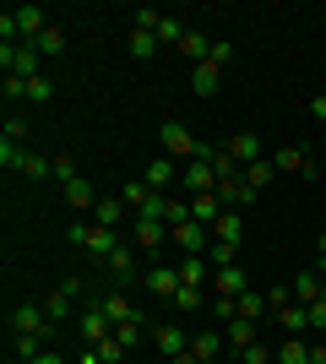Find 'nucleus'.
<instances>
[{
  "mask_svg": "<svg viewBox=\"0 0 326 364\" xmlns=\"http://www.w3.org/2000/svg\"><path fill=\"white\" fill-rule=\"evenodd\" d=\"M217 158H223V147H212V141H202V147H196V164H217Z\"/></svg>",
  "mask_w": 326,
  "mask_h": 364,
  "instance_id": "nucleus-48",
  "label": "nucleus"
},
{
  "mask_svg": "<svg viewBox=\"0 0 326 364\" xmlns=\"http://www.w3.org/2000/svg\"><path fill=\"white\" fill-rule=\"evenodd\" d=\"M125 218H131V207H125L120 196H98V207H93V223L98 228H120Z\"/></svg>",
  "mask_w": 326,
  "mask_h": 364,
  "instance_id": "nucleus-17",
  "label": "nucleus"
},
{
  "mask_svg": "<svg viewBox=\"0 0 326 364\" xmlns=\"http://www.w3.org/2000/svg\"><path fill=\"white\" fill-rule=\"evenodd\" d=\"M310 114H315V120H326V92H315V104H310Z\"/></svg>",
  "mask_w": 326,
  "mask_h": 364,
  "instance_id": "nucleus-52",
  "label": "nucleus"
},
{
  "mask_svg": "<svg viewBox=\"0 0 326 364\" xmlns=\"http://www.w3.org/2000/svg\"><path fill=\"white\" fill-rule=\"evenodd\" d=\"M234 310H239L245 321H261V316H272V310H266V294H256V289H245V294H239V299H234Z\"/></svg>",
  "mask_w": 326,
  "mask_h": 364,
  "instance_id": "nucleus-30",
  "label": "nucleus"
},
{
  "mask_svg": "<svg viewBox=\"0 0 326 364\" xmlns=\"http://www.w3.org/2000/svg\"><path fill=\"white\" fill-rule=\"evenodd\" d=\"M131 55H136V60H153L158 38H153V33H141V28H131Z\"/></svg>",
  "mask_w": 326,
  "mask_h": 364,
  "instance_id": "nucleus-36",
  "label": "nucleus"
},
{
  "mask_svg": "<svg viewBox=\"0 0 326 364\" xmlns=\"http://www.w3.org/2000/svg\"><path fill=\"white\" fill-rule=\"evenodd\" d=\"M49 180L60 185V191H65L71 180H82V174H77V158H71V152H55V164H49Z\"/></svg>",
  "mask_w": 326,
  "mask_h": 364,
  "instance_id": "nucleus-31",
  "label": "nucleus"
},
{
  "mask_svg": "<svg viewBox=\"0 0 326 364\" xmlns=\"http://www.w3.org/2000/svg\"><path fill=\"white\" fill-rule=\"evenodd\" d=\"M315 272H326V234H315Z\"/></svg>",
  "mask_w": 326,
  "mask_h": 364,
  "instance_id": "nucleus-50",
  "label": "nucleus"
},
{
  "mask_svg": "<svg viewBox=\"0 0 326 364\" xmlns=\"http://www.w3.org/2000/svg\"><path fill=\"white\" fill-rule=\"evenodd\" d=\"M174 310H202V289H190V283H180V294H174Z\"/></svg>",
  "mask_w": 326,
  "mask_h": 364,
  "instance_id": "nucleus-38",
  "label": "nucleus"
},
{
  "mask_svg": "<svg viewBox=\"0 0 326 364\" xmlns=\"http://www.w3.org/2000/svg\"><path fill=\"white\" fill-rule=\"evenodd\" d=\"M0 92H6V104H28V76H6Z\"/></svg>",
  "mask_w": 326,
  "mask_h": 364,
  "instance_id": "nucleus-37",
  "label": "nucleus"
},
{
  "mask_svg": "<svg viewBox=\"0 0 326 364\" xmlns=\"http://www.w3.org/2000/svg\"><path fill=\"white\" fill-rule=\"evenodd\" d=\"M104 267H109L114 277H131V272H136V245H125V240H120V250H114Z\"/></svg>",
  "mask_w": 326,
  "mask_h": 364,
  "instance_id": "nucleus-33",
  "label": "nucleus"
},
{
  "mask_svg": "<svg viewBox=\"0 0 326 364\" xmlns=\"http://www.w3.org/2000/svg\"><path fill=\"white\" fill-rule=\"evenodd\" d=\"M141 180L153 185V191H163V196H169V185H180V164L158 152V158H147V168H141Z\"/></svg>",
  "mask_w": 326,
  "mask_h": 364,
  "instance_id": "nucleus-9",
  "label": "nucleus"
},
{
  "mask_svg": "<svg viewBox=\"0 0 326 364\" xmlns=\"http://www.w3.org/2000/svg\"><path fill=\"white\" fill-rule=\"evenodd\" d=\"M82 250H87V256H93V261H109V256H114V250H120V228H87V245H82Z\"/></svg>",
  "mask_w": 326,
  "mask_h": 364,
  "instance_id": "nucleus-13",
  "label": "nucleus"
},
{
  "mask_svg": "<svg viewBox=\"0 0 326 364\" xmlns=\"http://www.w3.org/2000/svg\"><path fill=\"white\" fill-rule=\"evenodd\" d=\"M38 353H49V337H38V332H16V343H11V359L33 364Z\"/></svg>",
  "mask_w": 326,
  "mask_h": 364,
  "instance_id": "nucleus-22",
  "label": "nucleus"
},
{
  "mask_svg": "<svg viewBox=\"0 0 326 364\" xmlns=\"http://www.w3.org/2000/svg\"><path fill=\"white\" fill-rule=\"evenodd\" d=\"M44 316L55 321V326H60V321H71V294H65V289H55V294L44 299Z\"/></svg>",
  "mask_w": 326,
  "mask_h": 364,
  "instance_id": "nucleus-34",
  "label": "nucleus"
},
{
  "mask_svg": "<svg viewBox=\"0 0 326 364\" xmlns=\"http://www.w3.org/2000/svg\"><path fill=\"white\" fill-rule=\"evenodd\" d=\"M212 289L223 294V299H239V294L250 289V283H245V267H239V261H234V267H217V272H212Z\"/></svg>",
  "mask_w": 326,
  "mask_h": 364,
  "instance_id": "nucleus-14",
  "label": "nucleus"
},
{
  "mask_svg": "<svg viewBox=\"0 0 326 364\" xmlns=\"http://www.w3.org/2000/svg\"><path fill=\"white\" fill-rule=\"evenodd\" d=\"M223 213H229V207L217 201V191H202V196H190V218H196V223H207V228H212Z\"/></svg>",
  "mask_w": 326,
  "mask_h": 364,
  "instance_id": "nucleus-21",
  "label": "nucleus"
},
{
  "mask_svg": "<svg viewBox=\"0 0 326 364\" xmlns=\"http://www.w3.org/2000/svg\"><path fill=\"white\" fill-rule=\"evenodd\" d=\"M77 364H104V359H98V348H82V359Z\"/></svg>",
  "mask_w": 326,
  "mask_h": 364,
  "instance_id": "nucleus-55",
  "label": "nucleus"
},
{
  "mask_svg": "<svg viewBox=\"0 0 326 364\" xmlns=\"http://www.w3.org/2000/svg\"><path fill=\"white\" fill-rule=\"evenodd\" d=\"M0 65H6V76H44L38 71V65H44V55H38V49L33 44H0Z\"/></svg>",
  "mask_w": 326,
  "mask_h": 364,
  "instance_id": "nucleus-2",
  "label": "nucleus"
},
{
  "mask_svg": "<svg viewBox=\"0 0 326 364\" xmlns=\"http://www.w3.org/2000/svg\"><path fill=\"white\" fill-rule=\"evenodd\" d=\"M33 49H38L44 60H60V55H65V33H60V22H49V28L33 38Z\"/></svg>",
  "mask_w": 326,
  "mask_h": 364,
  "instance_id": "nucleus-23",
  "label": "nucleus"
},
{
  "mask_svg": "<svg viewBox=\"0 0 326 364\" xmlns=\"http://www.w3.org/2000/svg\"><path fill=\"white\" fill-rule=\"evenodd\" d=\"M11 326H16V332H38V337L55 332V321L44 316V304H22V310H11Z\"/></svg>",
  "mask_w": 326,
  "mask_h": 364,
  "instance_id": "nucleus-12",
  "label": "nucleus"
},
{
  "mask_svg": "<svg viewBox=\"0 0 326 364\" xmlns=\"http://www.w3.org/2000/svg\"><path fill=\"white\" fill-rule=\"evenodd\" d=\"M49 164H55V158H44V152H28L16 174H28V180H49Z\"/></svg>",
  "mask_w": 326,
  "mask_h": 364,
  "instance_id": "nucleus-35",
  "label": "nucleus"
},
{
  "mask_svg": "<svg viewBox=\"0 0 326 364\" xmlns=\"http://www.w3.org/2000/svg\"><path fill=\"white\" fill-rule=\"evenodd\" d=\"M87 228H93V223H71V228H65V240H71V245H87Z\"/></svg>",
  "mask_w": 326,
  "mask_h": 364,
  "instance_id": "nucleus-49",
  "label": "nucleus"
},
{
  "mask_svg": "<svg viewBox=\"0 0 326 364\" xmlns=\"http://www.w3.org/2000/svg\"><path fill=\"white\" fill-rule=\"evenodd\" d=\"M11 16H16V33H22V44H33V38L49 28V11H44V6H33V0H28V6H11Z\"/></svg>",
  "mask_w": 326,
  "mask_h": 364,
  "instance_id": "nucleus-10",
  "label": "nucleus"
},
{
  "mask_svg": "<svg viewBox=\"0 0 326 364\" xmlns=\"http://www.w3.org/2000/svg\"><path fill=\"white\" fill-rule=\"evenodd\" d=\"M33 364H65V359H60V353H55V348H49V353H38V359H33Z\"/></svg>",
  "mask_w": 326,
  "mask_h": 364,
  "instance_id": "nucleus-53",
  "label": "nucleus"
},
{
  "mask_svg": "<svg viewBox=\"0 0 326 364\" xmlns=\"http://www.w3.org/2000/svg\"><path fill=\"white\" fill-rule=\"evenodd\" d=\"M158 147H163V158H174V164H190V158H196V147H202V136H196L185 120H163Z\"/></svg>",
  "mask_w": 326,
  "mask_h": 364,
  "instance_id": "nucleus-1",
  "label": "nucleus"
},
{
  "mask_svg": "<svg viewBox=\"0 0 326 364\" xmlns=\"http://www.w3.org/2000/svg\"><path fill=\"white\" fill-rule=\"evenodd\" d=\"M272 321H278V326H283L288 337H305V332H310V310H305V304H294V299L283 304V310H278Z\"/></svg>",
  "mask_w": 326,
  "mask_h": 364,
  "instance_id": "nucleus-18",
  "label": "nucleus"
},
{
  "mask_svg": "<svg viewBox=\"0 0 326 364\" xmlns=\"http://www.w3.org/2000/svg\"><path fill=\"white\" fill-rule=\"evenodd\" d=\"M272 359L278 364H310V343H305V337H283Z\"/></svg>",
  "mask_w": 326,
  "mask_h": 364,
  "instance_id": "nucleus-26",
  "label": "nucleus"
},
{
  "mask_svg": "<svg viewBox=\"0 0 326 364\" xmlns=\"http://www.w3.org/2000/svg\"><path fill=\"white\" fill-rule=\"evenodd\" d=\"M28 147H16V141H0V168H22Z\"/></svg>",
  "mask_w": 326,
  "mask_h": 364,
  "instance_id": "nucleus-40",
  "label": "nucleus"
},
{
  "mask_svg": "<svg viewBox=\"0 0 326 364\" xmlns=\"http://www.w3.org/2000/svg\"><path fill=\"white\" fill-rule=\"evenodd\" d=\"M310 364H326V343L321 337H310Z\"/></svg>",
  "mask_w": 326,
  "mask_h": 364,
  "instance_id": "nucleus-51",
  "label": "nucleus"
},
{
  "mask_svg": "<svg viewBox=\"0 0 326 364\" xmlns=\"http://www.w3.org/2000/svg\"><path fill=\"white\" fill-rule=\"evenodd\" d=\"M169 364H202V359H196V353H190V348H185V353H174V359H169Z\"/></svg>",
  "mask_w": 326,
  "mask_h": 364,
  "instance_id": "nucleus-54",
  "label": "nucleus"
},
{
  "mask_svg": "<svg viewBox=\"0 0 326 364\" xmlns=\"http://www.w3.org/2000/svg\"><path fill=\"white\" fill-rule=\"evenodd\" d=\"M163 240H169V223H158V218H131V245H136V250H158Z\"/></svg>",
  "mask_w": 326,
  "mask_h": 364,
  "instance_id": "nucleus-11",
  "label": "nucleus"
},
{
  "mask_svg": "<svg viewBox=\"0 0 326 364\" xmlns=\"http://www.w3.org/2000/svg\"><path fill=\"white\" fill-rule=\"evenodd\" d=\"M239 359H245V364H266V359H272V348H266V343H250Z\"/></svg>",
  "mask_w": 326,
  "mask_h": 364,
  "instance_id": "nucleus-45",
  "label": "nucleus"
},
{
  "mask_svg": "<svg viewBox=\"0 0 326 364\" xmlns=\"http://www.w3.org/2000/svg\"><path fill=\"white\" fill-rule=\"evenodd\" d=\"M190 87L202 92V98H212V92L223 87V71H217L212 60H207V65H196V71H190Z\"/></svg>",
  "mask_w": 326,
  "mask_h": 364,
  "instance_id": "nucleus-27",
  "label": "nucleus"
},
{
  "mask_svg": "<svg viewBox=\"0 0 326 364\" xmlns=\"http://www.w3.org/2000/svg\"><path fill=\"white\" fill-rule=\"evenodd\" d=\"M212 316H217V321H234L239 310H234V299H223V294H217V299H212Z\"/></svg>",
  "mask_w": 326,
  "mask_h": 364,
  "instance_id": "nucleus-46",
  "label": "nucleus"
},
{
  "mask_svg": "<svg viewBox=\"0 0 326 364\" xmlns=\"http://www.w3.org/2000/svg\"><path fill=\"white\" fill-rule=\"evenodd\" d=\"M288 294H294V304H305V310H310V304L326 294V272H299V277H294V289H288Z\"/></svg>",
  "mask_w": 326,
  "mask_h": 364,
  "instance_id": "nucleus-15",
  "label": "nucleus"
},
{
  "mask_svg": "<svg viewBox=\"0 0 326 364\" xmlns=\"http://www.w3.org/2000/svg\"><path fill=\"white\" fill-rule=\"evenodd\" d=\"M223 343H229L234 353H245L250 343H256V321H245V316H234V321H229V332H223Z\"/></svg>",
  "mask_w": 326,
  "mask_h": 364,
  "instance_id": "nucleus-25",
  "label": "nucleus"
},
{
  "mask_svg": "<svg viewBox=\"0 0 326 364\" xmlns=\"http://www.w3.org/2000/svg\"><path fill=\"white\" fill-rule=\"evenodd\" d=\"M153 343H158V353H163V359H174V353L190 348V332L180 326V321H158V326H153Z\"/></svg>",
  "mask_w": 326,
  "mask_h": 364,
  "instance_id": "nucleus-6",
  "label": "nucleus"
},
{
  "mask_svg": "<svg viewBox=\"0 0 326 364\" xmlns=\"http://www.w3.org/2000/svg\"><path fill=\"white\" fill-rule=\"evenodd\" d=\"M272 174H278V168H272V158H256V164H245V185L256 191V196L272 185Z\"/></svg>",
  "mask_w": 326,
  "mask_h": 364,
  "instance_id": "nucleus-29",
  "label": "nucleus"
},
{
  "mask_svg": "<svg viewBox=\"0 0 326 364\" xmlns=\"http://www.w3.org/2000/svg\"><path fill=\"white\" fill-rule=\"evenodd\" d=\"M65 201H71L77 213H93V207H98V196H93V185H87V180H71V185H65Z\"/></svg>",
  "mask_w": 326,
  "mask_h": 364,
  "instance_id": "nucleus-32",
  "label": "nucleus"
},
{
  "mask_svg": "<svg viewBox=\"0 0 326 364\" xmlns=\"http://www.w3.org/2000/svg\"><path fill=\"white\" fill-rule=\"evenodd\" d=\"M217 201H223V207H234V213H245L250 201H256V191L245 185V168H239V174H229V180H217Z\"/></svg>",
  "mask_w": 326,
  "mask_h": 364,
  "instance_id": "nucleus-8",
  "label": "nucleus"
},
{
  "mask_svg": "<svg viewBox=\"0 0 326 364\" xmlns=\"http://www.w3.org/2000/svg\"><path fill=\"white\" fill-rule=\"evenodd\" d=\"M109 310V321H114V326H120V321H141V310L131 299H125V294H104V299H98Z\"/></svg>",
  "mask_w": 326,
  "mask_h": 364,
  "instance_id": "nucleus-28",
  "label": "nucleus"
},
{
  "mask_svg": "<svg viewBox=\"0 0 326 364\" xmlns=\"http://www.w3.org/2000/svg\"><path fill=\"white\" fill-rule=\"evenodd\" d=\"M190 353L202 364H217L223 359V332H212V326H207V332H190Z\"/></svg>",
  "mask_w": 326,
  "mask_h": 364,
  "instance_id": "nucleus-16",
  "label": "nucleus"
},
{
  "mask_svg": "<svg viewBox=\"0 0 326 364\" xmlns=\"http://www.w3.org/2000/svg\"><path fill=\"white\" fill-rule=\"evenodd\" d=\"M169 240L180 245L185 256H207V250H212V228L196 223V218H185V223H174V228H169Z\"/></svg>",
  "mask_w": 326,
  "mask_h": 364,
  "instance_id": "nucleus-5",
  "label": "nucleus"
},
{
  "mask_svg": "<svg viewBox=\"0 0 326 364\" xmlns=\"http://www.w3.org/2000/svg\"><path fill=\"white\" fill-rule=\"evenodd\" d=\"M147 289H153L158 299H174V294H180V267H147Z\"/></svg>",
  "mask_w": 326,
  "mask_h": 364,
  "instance_id": "nucleus-19",
  "label": "nucleus"
},
{
  "mask_svg": "<svg viewBox=\"0 0 326 364\" xmlns=\"http://www.w3.org/2000/svg\"><path fill=\"white\" fill-rule=\"evenodd\" d=\"M229 158H234L239 168L256 164V158H261V136H256V131H239V136H229Z\"/></svg>",
  "mask_w": 326,
  "mask_h": 364,
  "instance_id": "nucleus-20",
  "label": "nucleus"
},
{
  "mask_svg": "<svg viewBox=\"0 0 326 364\" xmlns=\"http://www.w3.org/2000/svg\"><path fill=\"white\" fill-rule=\"evenodd\" d=\"M158 44H180V38H185V28H180V22H174V16H163V22H158V33H153Z\"/></svg>",
  "mask_w": 326,
  "mask_h": 364,
  "instance_id": "nucleus-39",
  "label": "nucleus"
},
{
  "mask_svg": "<svg viewBox=\"0 0 326 364\" xmlns=\"http://www.w3.org/2000/svg\"><path fill=\"white\" fill-rule=\"evenodd\" d=\"M180 283H190V289L212 283V261H207V256H185V261H180Z\"/></svg>",
  "mask_w": 326,
  "mask_h": 364,
  "instance_id": "nucleus-24",
  "label": "nucleus"
},
{
  "mask_svg": "<svg viewBox=\"0 0 326 364\" xmlns=\"http://www.w3.org/2000/svg\"><path fill=\"white\" fill-rule=\"evenodd\" d=\"M120 353H125L120 337H104V343H98V359H104V364H120Z\"/></svg>",
  "mask_w": 326,
  "mask_h": 364,
  "instance_id": "nucleus-42",
  "label": "nucleus"
},
{
  "mask_svg": "<svg viewBox=\"0 0 326 364\" xmlns=\"http://www.w3.org/2000/svg\"><path fill=\"white\" fill-rule=\"evenodd\" d=\"M77 337L87 343V348H98L104 337H114V321H109V310H104L98 299H93V304H87V310L77 316Z\"/></svg>",
  "mask_w": 326,
  "mask_h": 364,
  "instance_id": "nucleus-4",
  "label": "nucleus"
},
{
  "mask_svg": "<svg viewBox=\"0 0 326 364\" xmlns=\"http://www.w3.org/2000/svg\"><path fill=\"white\" fill-rule=\"evenodd\" d=\"M49 92H55V87H49V76H33V82H28V104H49Z\"/></svg>",
  "mask_w": 326,
  "mask_h": 364,
  "instance_id": "nucleus-41",
  "label": "nucleus"
},
{
  "mask_svg": "<svg viewBox=\"0 0 326 364\" xmlns=\"http://www.w3.org/2000/svg\"><path fill=\"white\" fill-rule=\"evenodd\" d=\"M272 168H278V174H305V180H321V164H315L310 147H299V141L272 152Z\"/></svg>",
  "mask_w": 326,
  "mask_h": 364,
  "instance_id": "nucleus-3",
  "label": "nucleus"
},
{
  "mask_svg": "<svg viewBox=\"0 0 326 364\" xmlns=\"http://www.w3.org/2000/svg\"><path fill=\"white\" fill-rule=\"evenodd\" d=\"M180 191H185V196H202V191H217V168H212V164H196V158H190V164L180 168Z\"/></svg>",
  "mask_w": 326,
  "mask_h": 364,
  "instance_id": "nucleus-7",
  "label": "nucleus"
},
{
  "mask_svg": "<svg viewBox=\"0 0 326 364\" xmlns=\"http://www.w3.org/2000/svg\"><path fill=\"white\" fill-rule=\"evenodd\" d=\"M310 332H326V299L310 304Z\"/></svg>",
  "mask_w": 326,
  "mask_h": 364,
  "instance_id": "nucleus-47",
  "label": "nucleus"
},
{
  "mask_svg": "<svg viewBox=\"0 0 326 364\" xmlns=\"http://www.w3.org/2000/svg\"><path fill=\"white\" fill-rule=\"evenodd\" d=\"M0 141H16V147H22V141H28V125H22V120H6V131H0Z\"/></svg>",
  "mask_w": 326,
  "mask_h": 364,
  "instance_id": "nucleus-43",
  "label": "nucleus"
},
{
  "mask_svg": "<svg viewBox=\"0 0 326 364\" xmlns=\"http://www.w3.org/2000/svg\"><path fill=\"white\" fill-rule=\"evenodd\" d=\"M114 337H120L125 348H131V343H136V337H141V321H120V326H114Z\"/></svg>",
  "mask_w": 326,
  "mask_h": 364,
  "instance_id": "nucleus-44",
  "label": "nucleus"
}]
</instances>
